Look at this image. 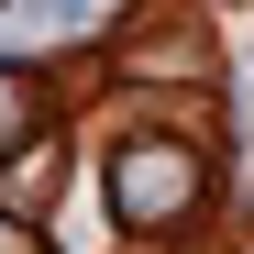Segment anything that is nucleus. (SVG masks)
<instances>
[{"instance_id":"obj_1","label":"nucleus","mask_w":254,"mask_h":254,"mask_svg":"<svg viewBox=\"0 0 254 254\" xmlns=\"http://www.w3.org/2000/svg\"><path fill=\"white\" fill-rule=\"evenodd\" d=\"M199 199V177H188V155H166V144H144V155H122V188H111V210L122 221H177V210Z\"/></svg>"}]
</instances>
